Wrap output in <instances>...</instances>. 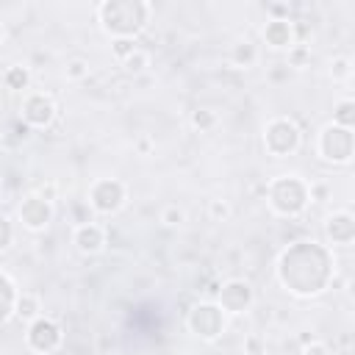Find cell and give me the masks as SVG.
<instances>
[{
    "instance_id": "1",
    "label": "cell",
    "mask_w": 355,
    "mask_h": 355,
    "mask_svg": "<svg viewBox=\"0 0 355 355\" xmlns=\"http://www.w3.org/2000/svg\"><path fill=\"white\" fill-rule=\"evenodd\" d=\"M150 11V3L141 0H105L97 6L100 25L114 39H133V33H139L147 25Z\"/></svg>"
},
{
    "instance_id": "2",
    "label": "cell",
    "mask_w": 355,
    "mask_h": 355,
    "mask_svg": "<svg viewBox=\"0 0 355 355\" xmlns=\"http://www.w3.org/2000/svg\"><path fill=\"white\" fill-rule=\"evenodd\" d=\"M308 200H311L308 183H302L297 175H280L269 186V205L280 216H297V214H302L305 205H308Z\"/></svg>"
},
{
    "instance_id": "3",
    "label": "cell",
    "mask_w": 355,
    "mask_h": 355,
    "mask_svg": "<svg viewBox=\"0 0 355 355\" xmlns=\"http://www.w3.org/2000/svg\"><path fill=\"white\" fill-rule=\"evenodd\" d=\"M263 147H266L275 158L291 155V153L300 147V128H297L291 119H286V116L272 119V122L263 128Z\"/></svg>"
},
{
    "instance_id": "4",
    "label": "cell",
    "mask_w": 355,
    "mask_h": 355,
    "mask_svg": "<svg viewBox=\"0 0 355 355\" xmlns=\"http://www.w3.org/2000/svg\"><path fill=\"white\" fill-rule=\"evenodd\" d=\"M186 322H189L191 333H197L205 341H214L225 330V311L219 305H214V302H200V305H194L189 311V319Z\"/></svg>"
},
{
    "instance_id": "5",
    "label": "cell",
    "mask_w": 355,
    "mask_h": 355,
    "mask_svg": "<svg viewBox=\"0 0 355 355\" xmlns=\"http://www.w3.org/2000/svg\"><path fill=\"white\" fill-rule=\"evenodd\" d=\"M319 155L333 164H347L352 158V130L327 125L319 133Z\"/></svg>"
},
{
    "instance_id": "6",
    "label": "cell",
    "mask_w": 355,
    "mask_h": 355,
    "mask_svg": "<svg viewBox=\"0 0 355 355\" xmlns=\"http://www.w3.org/2000/svg\"><path fill=\"white\" fill-rule=\"evenodd\" d=\"M61 338H64L61 324L53 322V319H47V316L33 319L28 324V333H25L28 347L36 349V352H53V349H58L61 347Z\"/></svg>"
},
{
    "instance_id": "7",
    "label": "cell",
    "mask_w": 355,
    "mask_h": 355,
    "mask_svg": "<svg viewBox=\"0 0 355 355\" xmlns=\"http://www.w3.org/2000/svg\"><path fill=\"white\" fill-rule=\"evenodd\" d=\"M89 202L97 214H114L122 208L125 202V186L116 180V178H103L92 186L89 191Z\"/></svg>"
},
{
    "instance_id": "8",
    "label": "cell",
    "mask_w": 355,
    "mask_h": 355,
    "mask_svg": "<svg viewBox=\"0 0 355 355\" xmlns=\"http://www.w3.org/2000/svg\"><path fill=\"white\" fill-rule=\"evenodd\" d=\"M19 222H22L28 230H33V233L44 230V227L53 222V202L44 200L42 194H28V197L19 202Z\"/></svg>"
},
{
    "instance_id": "9",
    "label": "cell",
    "mask_w": 355,
    "mask_h": 355,
    "mask_svg": "<svg viewBox=\"0 0 355 355\" xmlns=\"http://www.w3.org/2000/svg\"><path fill=\"white\" fill-rule=\"evenodd\" d=\"M53 119H55V103L47 94L33 92L22 100V122L28 128H47Z\"/></svg>"
},
{
    "instance_id": "10",
    "label": "cell",
    "mask_w": 355,
    "mask_h": 355,
    "mask_svg": "<svg viewBox=\"0 0 355 355\" xmlns=\"http://www.w3.org/2000/svg\"><path fill=\"white\" fill-rule=\"evenodd\" d=\"M219 308L227 313H241L252 305V286L247 280H227L222 283V288L216 291Z\"/></svg>"
},
{
    "instance_id": "11",
    "label": "cell",
    "mask_w": 355,
    "mask_h": 355,
    "mask_svg": "<svg viewBox=\"0 0 355 355\" xmlns=\"http://www.w3.org/2000/svg\"><path fill=\"white\" fill-rule=\"evenodd\" d=\"M72 241H75V247H78L80 252L94 255V252H100L103 244H105V230H103L100 225H94V222H80V225L75 227V233H72Z\"/></svg>"
},
{
    "instance_id": "12",
    "label": "cell",
    "mask_w": 355,
    "mask_h": 355,
    "mask_svg": "<svg viewBox=\"0 0 355 355\" xmlns=\"http://www.w3.org/2000/svg\"><path fill=\"white\" fill-rule=\"evenodd\" d=\"M263 39H266V44H272L277 50L294 47V25L288 19H272L263 28Z\"/></svg>"
},
{
    "instance_id": "13",
    "label": "cell",
    "mask_w": 355,
    "mask_h": 355,
    "mask_svg": "<svg viewBox=\"0 0 355 355\" xmlns=\"http://www.w3.org/2000/svg\"><path fill=\"white\" fill-rule=\"evenodd\" d=\"M327 236H330L333 244H349L352 236H355V219H352L347 211L333 214V216L327 219Z\"/></svg>"
},
{
    "instance_id": "14",
    "label": "cell",
    "mask_w": 355,
    "mask_h": 355,
    "mask_svg": "<svg viewBox=\"0 0 355 355\" xmlns=\"http://www.w3.org/2000/svg\"><path fill=\"white\" fill-rule=\"evenodd\" d=\"M14 313L31 324L33 319H39V316H42V305H39V297H36V294H28V291H22V294L17 297V302H14Z\"/></svg>"
},
{
    "instance_id": "15",
    "label": "cell",
    "mask_w": 355,
    "mask_h": 355,
    "mask_svg": "<svg viewBox=\"0 0 355 355\" xmlns=\"http://www.w3.org/2000/svg\"><path fill=\"white\" fill-rule=\"evenodd\" d=\"M333 125L352 130V125H355V103H352V100H341V103L336 105V111H333Z\"/></svg>"
},
{
    "instance_id": "16",
    "label": "cell",
    "mask_w": 355,
    "mask_h": 355,
    "mask_svg": "<svg viewBox=\"0 0 355 355\" xmlns=\"http://www.w3.org/2000/svg\"><path fill=\"white\" fill-rule=\"evenodd\" d=\"M28 83H31V72H28V67H22V64H17V67H8L6 69V86L8 89H28Z\"/></svg>"
},
{
    "instance_id": "17",
    "label": "cell",
    "mask_w": 355,
    "mask_h": 355,
    "mask_svg": "<svg viewBox=\"0 0 355 355\" xmlns=\"http://www.w3.org/2000/svg\"><path fill=\"white\" fill-rule=\"evenodd\" d=\"M122 67H125L128 75H139V72H144V69L150 67V55H147L144 50H136V53H130V55L122 61Z\"/></svg>"
},
{
    "instance_id": "18",
    "label": "cell",
    "mask_w": 355,
    "mask_h": 355,
    "mask_svg": "<svg viewBox=\"0 0 355 355\" xmlns=\"http://www.w3.org/2000/svg\"><path fill=\"white\" fill-rule=\"evenodd\" d=\"M216 125V114L211 111V108H197V111H191V128H197V130H211Z\"/></svg>"
},
{
    "instance_id": "19",
    "label": "cell",
    "mask_w": 355,
    "mask_h": 355,
    "mask_svg": "<svg viewBox=\"0 0 355 355\" xmlns=\"http://www.w3.org/2000/svg\"><path fill=\"white\" fill-rule=\"evenodd\" d=\"M255 55H258V50H255L252 42H241V44H236V50H233V61L241 64V67H250V64L255 61Z\"/></svg>"
},
{
    "instance_id": "20",
    "label": "cell",
    "mask_w": 355,
    "mask_h": 355,
    "mask_svg": "<svg viewBox=\"0 0 355 355\" xmlns=\"http://www.w3.org/2000/svg\"><path fill=\"white\" fill-rule=\"evenodd\" d=\"M308 58H311V50H308L305 44H294V47H288V67L302 69V67L308 64Z\"/></svg>"
},
{
    "instance_id": "21",
    "label": "cell",
    "mask_w": 355,
    "mask_h": 355,
    "mask_svg": "<svg viewBox=\"0 0 355 355\" xmlns=\"http://www.w3.org/2000/svg\"><path fill=\"white\" fill-rule=\"evenodd\" d=\"M136 50H139V47H136L133 39H114V42H111V53H114L119 61H125V58H128L130 53H136Z\"/></svg>"
},
{
    "instance_id": "22",
    "label": "cell",
    "mask_w": 355,
    "mask_h": 355,
    "mask_svg": "<svg viewBox=\"0 0 355 355\" xmlns=\"http://www.w3.org/2000/svg\"><path fill=\"white\" fill-rule=\"evenodd\" d=\"M64 75H67L69 80H83V78L89 75V64H86L83 58H72V61L67 64V69H64Z\"/></svg>"
},
{
    "instance_id": "23",
    "label": "cell",
    "mask_w": 355,
    "mask_h": 355,
    "mask_svg": "<svg viewBox=\"0 0 355 355\" xmlns=\"http://www.w3.org/2000/svg\"><path fill=\"white\" fill-rule=\"evenodd\" d=\"M161 222L169 225V227H178V225L186 222V214H183V208H178V205H166V208L161 211Z\"/></svg>"
},
{
    "instance_id": "24",
    "label": "cell",
    "mask_w": 355,
    "mask_h": 355,
    "mask_svg": "<svg viewBox=\"0 0 355 355\" xmlns=\"http://www.w3.org/2000/svg\"><path fill=\"white\" fill-rule=\"evenodd\" d=\"M349 72H352L349 58H336V61L330 64V75H333V80H344V78H349Z\"/></svg>"
},
{
    "instance_id": "25",
    "label": "cell",
    "mask_w": 355,
    "mask_h": 355,
    "mask_svg": "<svg viewBox=\"0 0 355 355\" xmlns=\"http://www.w3.org/2000/svg\"><path fill=\"white\" fill-rule=\"evenodd\" d=\"M11 239H14V227H11V222L0 214V250H6V247L11 244Z\"/></svg>"
},
{
    "instance_id": "26",
    "label": "cell",
    "mask_w": 355,
    "mask_h": 355,
    "mask_svg": "<svg viewBox=\"0 0 355 355\" xmlns=\"http://www.w3.org/2000/svg\"><path fill=\"white\" fill-rule=\"evenodd\" d=\"M211 216H214V219H227V216H230L227 202H222V200H211Z\"/></svg>"
},
{
    "instance_id": "27",
    "label": "cell",
    "mask_w": 355,
    "mask_h": 355,
    "mask_svg": "<svg viewBox=\"0 0 355 355\" xmlns=\"http://www.w3.org/2000/svg\"><path fill=\"white\" fill-rule=\"evenodd\" d=\"M302 355H327V344H324V341H316V338H311V344H305Z\"/></svg>"
},
{
    "instance_id": "28",
    "label": "cell",
    "mask_w": 355,
    "mask_h": 355,
    "mask_svg": "<svg viewBox=\"0 0 355 355\" xmlns=\"http://www.w3.org/2000/svg\"><path fill=\"white\" fill-rule=\"evenodd\" d=\"M244 347H247V352H250V355H261V338L250 336V338L244 341Z\"/></svg>"
},
{
    "instance_id": "29",
    "label": "cell",
    "mask_w": 355,
    "mask_h": 355,
    "mask_svg": "<svg viewBox=\"0 0 355 355\" xmlns=\"http://www.w3.org/2000/svg\"><path fill=\"white\" fill-rule=\"evenodd\" d=\"M136 147H139V153H144V155H147V153L153 150V141H150V139H139V144H136Z\"/></svg>"
},
{
    "instance_id": "30",
    "label": "cell",
    "mask_w": 355,
    "mask_h": 355,
    "mask_svg": "<svg viewBox=\"0 0 355 355\" xmlns=\"http://www.w3.org/2000/svg\"><path fill=\"white\" fill-rule=\"evenodd\" d=\"M0 39H3V22H0Z\"/></svg>"
}]
</instances>
